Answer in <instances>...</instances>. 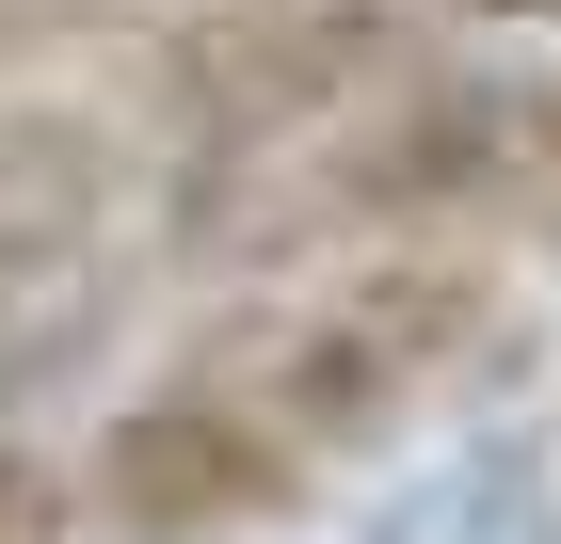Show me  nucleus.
<instances>
[{
	"instance_id": "1",
	"label": "nucleus",
	"mask_w": 561,
	"mask_h": 544,
	"mask_svg": "<svg viewBox=\"0 0 561 544\" xmlns=\"http://www.w3.org/2000/svg\"><path fill=\"white\" fill-rule=\"evenodd\" d=\"M481 273H449V256H369L353 289H321L289 336H273V401L257 417L289 432V449H337V432H386L401 401H433V384L481 352Z\"/></svg>"
},
{
	"instance_id": "3",
	"label": "nucleus",
	"mask_w": 561,
	"mask_h": 544,
	"mask_svg": "<svg viewBox=\"0 0 561 544\" xmlns=\"http://www.w3.org/2000/svg\"><path fill=\"white\" fill-rule=\"evenodd\" d=\"M129 193V144L81 96H0V352L96 273V224Z\"/></svg>"
},
{
	"instance_id": "4",
	"label": "nucleus",
	"mask_w": 561,
	"mask_h": 544,
	"mask_svg": "<svg viewBox=\"0 0 561 544\" xmlns=\"http://www.w3.org/2000/svg\"><path fill=\"white\" fill-rule=\"evenodd\" d=\"M369 544H561V481H546V449L497 432V449H449Z\"/></svg>"
},
{
	"instance_id": "2",
	"label": "nucleus",
	"mask_w": 561,
	"mask_h": 544,
	"mask_svg": "<svg viewBox=\"0 0 561 544\" xmlns=\"http://www.w3.org/2000/svg\"><path fill=\"white\" fill-rule=\"evenodd\" d=\"M289 497H305V449L241 401V384H161V401H129V417L96 432V464H81V512L113 544H241Z\"/></svg>"
}]
</instances>
